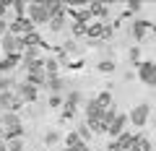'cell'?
Returning <instances> with one entry per match:
<instances>
[{"label":"cell","instance_id":"cell-1","mask_svg":"<svg viewBox=\"0 0 156 151\" xmlns=\"http://www.w3.org/2000/svg\"><path fill=\"white\" fill-rule=\"evenodd\" d=\"M21 135H23V125H21V120H18V115L16 112H5V115H3V138L16 141V138H21Z\"/></svg>","mask_w":156,"mask_h":151},{"label":"cell","instance_id":"cell-2","mask_svg":"<svg viewBox=\"0 0 156 151\" xmlns=\"http://www.w3.org/2000/svg\"><path fill=\"white\" fill-rule=\"evenodd\" d=\"M29 13H31V16H29V21H31V23H47L52 18L47 3H31V5H29Z\"/></svg>","mask_w":156,"mask_h":151},{"label":"cell","instance_id":"cell-3","mask_svg":"<svg viewBox=\"0 0 156 151\" xmlns=\"http://www.w3.org/2000/svg\"><path fill=\"white\" fill-rule=\"evenodd\" d=\"M0 47H3L5 55H21V52L26 50V47H23V39L21 37H13V34H5L3 42H0Z\"/></svg>","mask_w":156,"mask_h":151},{"label":"cell","instance_id":"cell-4","mask_svg":"<svg viewBox=\"0 0 156 151\" xmlns=\"http://www.w3.org/2000/svg\"><path fill=\"white\" fill-rule=\"evenodd\" d=\"M34 31V23L29 21L26 16L23 18H16V21L8 26V34H13V37H26V34H31Z\"/></svg>","mask_w":156,"mask_h":151},{"label":"cell","instance_id":"cell-5","mask_svg":"<svg viewBox=\"0 0 156 151\" xmlns=\"http://www.w3.org/2000/svg\"><path fill=\"white\" fill-rule=\"evenodd\" d=\"M138 78L146 86H156V63H140L138 65Z\"/></svg>","mask_w":156,"mask_h":151},{"label":"cell","instance_id":"cell-6","mask_svg":"<svg viewBox=\"0 0 156 151\" xmlns=\"http://www.w3.org/2000/svg\"><path fill=\"white\" fill-rule=\"evenodd\" d=\"M21 104H23V102H21V96H18V94H13V91H3V94H0V107H3L5 112H16Z\"/></svg>","mask_w":156,"mask_h":151},{"label":"cell","instance_id":"cell-7","mask_svg":"<svg viewBox=\"0 0 156 151\" xmlns=\"http://www.w3.org/2000/svg\"><path fill=\"white\" fill-rule=\"evenodd\" d=\"M156 31V26L151 21H135L133 23V37H135V42H143L148 34H154Z\"/></svg>","mask_w":156,"mask_h":151},{"label":"cell","instance_id":"cell-8","mask_svg":"<svg viewBox=\"0 0 156 151\" xmlns=\"http://www.w3.org/2000/svg\"><path fill=\"white\" fill-rule=\"evenodd\" d=\"M148 115H151V107H148V104H138V107H135L133 112H130V123H133V125H138V128H140V125H146Z\"/></svg>","mask_w":156,"mask_h":151},{"label":"cell","instance_id":"cell-9","mask_svg":"<svg viewBox=\"0 0 156 151\" xmlns=\"http://www.w3.org/2000/svg\"><path fill=\"white\" fill-rule=\"evenodd\" d=\"M86 34H89L91 39H101V37H109V26H104V23H89Z\"/></svg>","mask_w":156,"mask_h":151},{"label":"cell","instance_id":"cell-10","mask_svg":"<svg viewBox=\"0 0 156 151\" xmlns=\"http://www.w3.org/2000/svg\"><path fill=\"white\" fill-rule=\"evenodd\" d=\"M26 84H31V86H47V73H44V68H39V70H29Z\"/></svg>","mask_w":156,"mask_h":151},{"label":"cell","instance_id":"cell-11","mask_svg":"<svg viewBox=\"0 0 156 151\" xmlns=\"http://www.w3.org/2000/svg\"><path fill=\"white\" fill-rule=\"evenodd\" d=\"M18 96H21V102H34L37 99V86H31V84L23 81V84L18 86Z\"/></svg>","mask_w":156,"mask_h":151},{"label":"cell","instance_id":"cell-12","mask_svg":"<svg viewBox=\"0 0 156 151\" xmlns=\"http://www.w3.org/2000/svg\"><path fill=\"white\" fill-rule=\"evenodd\" d=\"M125 123H128V115H115V120H112V125H109L107 133H109V135H120L122 128H125Z\"/></svg>","mask_w":156,"mask_h":151},{"label":"cell","instance_id":"cell-13","mask_svg":"<svg viewBox=\"0 0 156 151\" xmlns=\"http://www.w3.org/2000/svg\"><path fill=\"white\" fill-rule=\"evenodd\" d=\"M101 112H104V110H101V107L96 104L94 99L86 102V117H89V120H99V117H101Z\"/></svg>","mask_w":156,"mask_h":151},{"label":"cell","instance_id":"cell-14","mask_svg":"<svg viewBox=\"0 0 156 151\" xmlns=\"http://www.w3.org/2000/svg\"><path fill=\"white\" fill-rule=\"evenodd\" d=\"M18 63H21V55H5L0 60V70L5 73V70H11L13 65H18Z\"/></svg>","mask_w":156,"mask_h":151},{"label":"cell","instance_id":"cell-15","mask_svg":"<svg viewBox=\"0 0 156 151\" xmlns=\"http://www.w3.org/2000/svg\"><path fill=\"white\" fill-rule=\"evenodd\" d=\"M135 138H138V135H133V133H125V130H122V133L117 135V143L122 146V149H125V151H130V146H133V143H135Z\"/></svg>","mask_w":156,"mask_h":151},{"label":"cell","instance_id":"cell-16","mask_svg":"<svg viewBox=\"0 0 156 151\" xmlns=\"http://www.w3.org/2000/svg\"><path fill=\"white\" fill-rule=\"evenodd\" d=\"M130 151H151V141L146 138V135H138V138H135V143L130 146Z\"/></svg>","mask_w":156,"mask_h":151},{"label":"cell","instance_id":"cell-17","mask_svg":"<svg viewBox=\"0 0 156 151\" xmlns=\"http://www.w3.org/2000/svg\"><path fill=\"white\" fill-rule=\"evenodd\" d=\"M21 39H23V47H39V45H42V37H39L37 31L26 34V37H21Z\"/></svg>","mask_w":156,"mask_h":151},{"label":"cell","instance_id":"cell-18","mask_svg":"<svg viewBox=\"0 0 156 151\" xmlns=\"http://www.w3.org/2000/svg\"><path fill=\"white\" fill-rule=\"evenodd\" d=\"M94 102H96V104L101 107V110H109V107H112V96H109V91H101V94L96 96Z\"/></svg>","mask_w":156,"mask_h":151},{"label":"cell","instance_id":"cell-19","mask_svg":"<svg viewBox=\"0 0 156 151\" xmlns=\"http://www.w3.org/2000/svg\"><path fill=\"white\" fill-rule=\"evenodd\" d=\"M89 13H91V16H107V5H104V3H89Z\"/></svg>","mask_w":156,"mask_h":151},{"label":"cell","instance_id":"cell-20","mask_svg":"<svg viewBox=\"0 0 156 151\" xmlns=\"http://www.w3.org/2000/svg\"><path fill=\"white\" fill-rule=\"evenodd\" d=\"M73 18H76V23H86V26H89L91 13H89V8H83V11H73Z\"/></svg>","mask_w":156,"mask_h":151},{"label":"cell","instance_id":"cell-21","mask_svg":"<svg viewBox=\"0 0 156 151\" xmlns=\"http://www.w3.org/2000/svg\"><path fill=\"white\" fill-rule=\"evenodd\" d=\"M50 26H52V31H60V29L65 26V16H52L50 18Z\"/></svg>","mask_w":156,"mask_h":151},{"label":"cell","instance_id":"cell-22","mask_svg":"<svg viewBox=\"0 0 156 151\" xmlns=\"http://www.w3.org/2000/svg\"><path fill=\"white\" fill-rule=\"evenodd\" d=\"M68 146H65V149H76V146L78 143H83V141H81V135H78V133H70V135H68Z\"/></svg>","mask_w":156,"mask_h":151},{"label":"cell","instance_id":"cell-23","mask_svg":"<svg viewBox=\"0 0 156 151\" xmlns=\"http://www.w3.org/2000/svg\"><path fill=\"white\" fill-rule=\"evenodd\" d=\"M65 104H68V107H78V104H81V94H78V91H70Z\"/></svg>","mask_w":156,"mask_h":151},{"label":"cell","instance_id":"cell-24","mask_svg":"<svg viewBox=\"0 0 156 151\" xmlns=\"http://www.w3.org/2000/svg\"><path fill=\"white\" fill-rule=\"evenodd\" d=\"M47 84H50V89H52V91H60L62 86H65L60 78H57V76H50V78H47Z\"/></svg>","mask_w":156,"mask_h":151},{"label":"cell","instance_id":"cell-25","mask_svg":"<svg viewBox=\"0 0 156 151\" xmlns=\"http://www.w3.org/2000/svg\"><path fill=\"white\" fill-rule=\"evenodd\" d=\"M8 151H23V138H16V141H8Z\"/></svg>","mask_w":156,"mask_h":151},{"label":"cell","instance_id":"cell-26","mask_svg":"<svg viewBox=\"0 0 156 151\" xmlns=\"http://www.w3.org/2000/svg\"><path fill=\"white\" fill-rule=\"evenodd\" d=\"M44 141H47V146H52V143H57V141H60V133H57V130H50V133L44 135Z\"/></svg>","mask_w":156,"mask_h":151},{"label":"cell","instance_id":"cell-27","mask_svg":"<svg viewBox=\"0 0 156 151\" xmlns=\"http://www.w3.org/2000/svg\"><path fill=\"white\" fill-rule=\"evenodd\" d=\"M99 70L101 73H112V70H115V63H112V60H101L99 63Z\"/></svg>","mask_w":156,"mask_h":151},{"label":"cell","instance_id":"cell-28","mask_svg":"<svg viewBox=\"0 0 156 151\" xmlns=\"http://www.w3.org/2000/svg\"><path fill=\"white\" fill-rule=\"evenodd\" d=\"M73 117H76V107H62V120H73Z\"/></svg>","mask_w":156,"mask_h":151},{"label":"cell","instance_id":"cell-29","mask_svg":"<svg viewBox=\"0 0 156 151\" xmlns=\"http://www.w3.org/2000/svg\"><path fill=\"white\" fill-rule=\"evenodd\" d=\"M11 5H13V8H16V13H18V18H23V16H26V13H23V11H26V5H23L21 0H13Z\"/></svg>","mask_w":156,"mask_h":151},{"label":"cell","instance_id":"cell-30","mask_svg":"<svg viewBox=\"0 0 156 151\" xmlns=\"http://www.w3.org/2000/svg\"><path fill=\"white\" fill-rule=\"evenodd\" d=\"M73 34H76V37H83L86 34V23H73Z\"/></svg>","mask_w":156,"mask_h":151},{"label":"cell","instance_id":"cell-31","mask_svg":"<svg viewBox=\"0 0 156 151\" xmlns=\"http://www.w3.org/2000/svg\"><path fill=\"white\" fill-rule=\"evenodd\" d=\"M8 86H11V78L0 76V94H3V91H8Z\"/></svg>","mask_w":156,"mask_h":151},{"label":"cell","instance_id":"cell-32","mask_svg":"<svg viewBox=\"0 0 156 151\" xmlns=\"http://www.w3.org/2000/svg\"><path fill=\"white\" fill-rule=\"evenodd\" d=\"M89 133H91V130H89V125H81V128H78V135H81V141H83V138H89Z\"/></svg>","mask_w":156,"mask_h":151},{"label":"cell","instance_id":"cell-33","mask_svg":"<svg viewBox=\"0 0 156 151\" xmlns=\"http://www.w3.org/2000/svg\"><path fill=\"white\" fill-rule=\"evenodd\" d=\"M60 104H62V99H60L57 94H55V96H50V107H60Z\"/></svg>","mask_w":156,"mask_h":151},{"label":"cell","instance_id":"cell-34","mask_svg":"<svg viewBox=\"0 0 156 151\" xmlns=\"http://www.w3.org/2000/svg\"><path fill=\"white\" fill-rule=\"evenodd\" d=\"M8 5H11V0H0V18H3V13H5Z\"/></svg>","mask_w":156,"mask_h":151},{"label":"cell","instance_id":"cell-35","mask_svg":"<svg viewBox=\"0 0 156 151\" xmlns=\"http://www.w3.org/2000/svg\"><path fill=\"white\" fill-rule=\"evenodd\" d=\"M107 151H125V149H122L120 143H117V141H112V143H109V149H107Z\"/></svg>","mask_w":156,"mask_h":151},{"label":"cell","instance_id":"cell-36","mask_svg":"<svg viewBox=\"0 0 156 151\" xmlns=\"http://www.w3.org/2000/svg\"><path fill=\"white\" fill-rule=\"evenodd\" d=\"M138 8H140L138 0H130V3H128V11H138Z\"/></svg>","mask_w":156,"mask_h":151},{"label":"cell","instance_id":"cell-37","mask_svg":"<svg viewBox=\"0 0 156 151\" xmlns=\"http://www.w3.org/2000/svg\"><path fill=\"white\" fill-rule=\"evenodd\" d=\"M73 151H89V146H86V143H78V146H76Z\"/></svg>","mask_w":156,"mask_h":151},{"label":"cell","instance_id":"cell-38","mask_svg":"<svg viewBox=\"0 0 156 151\" xmlns=\"http://www.w3.org/2000/svg\"><path fill=\"white\" fill-rule=\"evenodd\" d=\"M5 31H8V26H5V21L0 18V34H5Z\"/></svg>","mask_w":156,"mask_h":151},{"label":"cell","instance_id":"cell-39","mask_svg":"<svg viewBox=\"0 0 156 151\" xmlns=\"http://www.w3.org/2000/svg\"><path fill=\"white\" fill-rule=\"evenodd\" d=\"M0 138H3V117H0Z\"/></svg>","mask_w":156,"mask_h":151},{"label":"cell","instance_id":"cell-40","mask_svg":"<svg viewBox=\"0 0 156 151\" xmlns=\"http://www.w3.org/2000/svg\"><path fill=\"white\" fill-rule=\"evenodd\" d=\"M0 151H8V149H5V143H0Z\"/></svg>","mask_w":156,"mask_h":151},{"label":"cell","instance_id":"cell-41","mask_svg":"<svg viewBox=\"0 0 156 151\" xmlns=\"http://www.w3.org/2000/svg\"><path fill=\"white\" fill-rule=\"evenodd\" d=\"M62 151H73V149H62Z\"/></svg>","mask_w":156,"mask_h":151}]
</instances>
